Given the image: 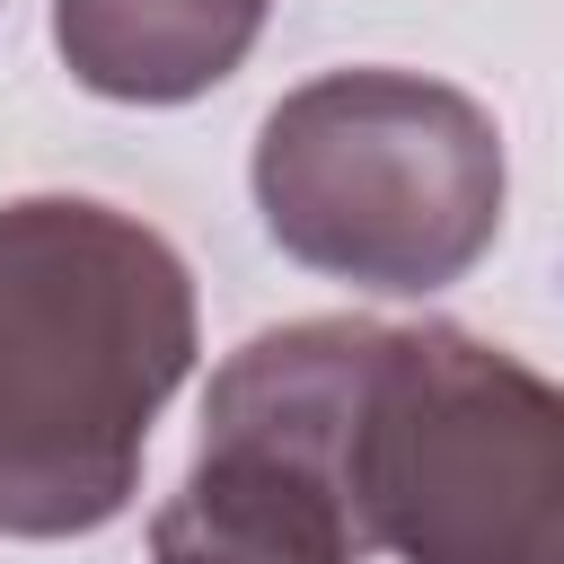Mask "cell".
<instances>
[{
    "instance_id": "1",
    "label": "cell",
    "mask_w": 564,
    "mask_h": 564,
    "mask_svg": "<svg viewBox=\"0 0 564 564\" xmlns=\"http://www.w3.org/2000/svg\"><path fill=\"white\" fill-rule=\"evenodd\" d=\"M194 344V273L150 220L97 194L0 203V538L123 520Z\"/></svg>"
},
{
    "instance_id": "2",
    "label": "cell",
    "mask_w": 564,
    "mask_h": 564,
    "mask_svg": "<svg viewBox=\"0 0 564 564\" xmlns=\"http://www.w3.org/2000/svg\"><path fill=\"white\" fill-rule=\"evenodd\" d=\"M247 176L291 264L388 300L467 282L502 238V123L467 88L388 62L273 97Z\"/></svg>"
},
{
    "instance_id": "3",
    "label": "cell",
    "mask_w": 564,
    "mask_h": 564,
    "mask_svg": "<svg viewBox=\"0 0 564 564\" xmlns=\"http://www.w3.org/2000/svg\"><path fill=\"white\" fill-rule=\"evenodd\" d=\"M344 494L397 564H564V388L467 326H370Z\"/></svg>"
},
{
    "instance_id": "4",
    "label": "cell",
    "mask_w": 564,
    "mask_h": 564,
    "mask_svg": "<svg viewBox=\"0 0 564 564\" xmlns=\"http://www.w3.org/2000/svg\"><path fill=\"white\" fill-rule=\"evenodd\" d=\"M370 317L247 335L203 397V449L150 520V564H361L344 494V414Z\"/></svg>"
},
{
    "instance_id": "5",
    "label": "cell",
    "mask_w": 564,
    "mask_h": 564,
    "mask_svg": "<svg viewBox=\"0 0 564 564\" xmlns=\"http://www.w3.org/2000/svg\"><path fill=\"white\" fill-rule=\"evenodd\" d=\"M273 0H53V53L88 97L115 106H185L220 88Z\"/></svg>"
}]
</instances>
